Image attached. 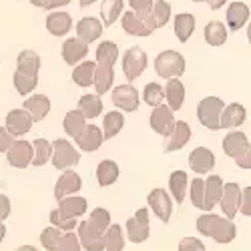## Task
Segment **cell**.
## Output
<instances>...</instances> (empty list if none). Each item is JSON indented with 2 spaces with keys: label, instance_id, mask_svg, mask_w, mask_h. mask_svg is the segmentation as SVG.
Wrapping results in <instances>:
<instances>
[{
  "label": "cell",
  "instance_id": "obj_1",
  "mask_svg": "<svg viewBox=\"0 0 251 251\" xmlns=\"http://www.w3.org/2000/svg\"><path fill=\"white\" fill-rule=\"evenodd\" d=\"M111 225V213L107 209L97 207L91 217L76 223L78 229V243L87 251H104V233Z\"/></svg>",
  "mask_w": 251,
  "mask_h": 251
},
{
  "label": "cell",
  "instance_id": "obj_2",
  "mask_svg": "<svg viewBox=\"0 0 251 251\" xmlns=\"http://www.w3.org/2000/svg\"><path fill=\"white\" fill-rule=\"evenodd\" d=\"M119 56V49L111 40H104L97 49V65H95V76H93V85L97 89V95H104L109 93L115 80V73L113 67Z\"/></svg>",
  "mask_w": 251,
  "mask_h": 251
},
{
  "label": "cell",
  "instance_id": "obj_3",
  "mask_svg": "<svg viewBox=\"0 0 251 251\" xmlns=\"http://www.w3.org/2000/svg\"><path fill=\"white\" fill-rule=\"evenodd\" d=\"M85 211H87V199L69 195L58 201V209L50 213V223L52 227L62 229V231H73L76 227V219L82 217Z\"/></svg>",
  "mask_w": 251,
  "mask_h": 251
},
{
  "label": "cell",
  "instance_id": "obj_4",
  "mask_svg": "<svg viewBox=\"0 0 251 251\" xmlns=\"http://www.w3.org/2000/svg\"><path fill=\"white\" fill-rule=\"evenodd\" d=\"M197 229L201 235L211 237L217 243H231L237 235V229L231 221L225 217H219V215H213V213L201 215L197 219Z\"/></svg>",
  "mask_w": 251,
  "mask_h": 251
},
{
  "label": "cell",
  "instance_id": "obj_5",
  "mask_svg": "<svg viewBox=\"0 0 251 251\" xmlns=\"http://www.w3.org/2000/svg\"><path fill=\"white\" fill-rule=\"evenodd\" d=\"M223 151L225 155L233 157L241 169H251V153H249V141L241 131H231L223 139Z\"/></svg>",
  "mask_w": 251,
  "mask_h": 251
},
{
  "label": "cell",
  "instance_id": "obj_6",
  "mask_svg": "<svg viewBox=\"0 0 251 251\" xmlns=\"http://www.w3.org/2000/svg\"><path fill=\"white\" fill-rule=\"evenodd\" d=\"M155 71L163 78H177L185 73V58L177 50H163L155 58Z\"/></svg>",
  "mask_w": 251,
  "mask_h": 251
},
{
  "label": "cell",
  "instance_id": "obj_7",
  "mask_svg": "<svg viewBox=\"0 0 251 251\" xmlns=\"http://www.w3.org/2000/svg\"><path fill=\"white\" fill-rule=\"evenodd\" d=\"M223 100L217 99V97H207L199 102L197 107V117H199V123L203 125L205 129H211V131H217L221 129L219 127V117H221V111H223Z\"/></svg>",
  "mask_w": 251,
  "mask_h": 251
},
{
  "label": "cell",
  "instance_id": "obj_8",
  "mask_svg": "<svg viewBox=\"0 0 251 251\" xmlns=\"http://www.w3.org/2000/svg\"><path fill=\"white\" fill-rule=\"evenodd\" d=\"M50 147H52V153H50L52 155V165L56 167V169L67 171V169H71V167L78 165L80 155L67 139H56Z\"/></svg>",
  "mask_w": 251,
  "mask_h": 251
},
{
  "label": "cell",
  "instance_id": "obj_9",
  "mask_svg": "<svg viewBox=\"0 0 251 251\" xmlns=\"http://www.w3.org/2000/svg\"><path fill=\"white\" fill-rule=\"evenodd\" d=\"M147 62H149V58H147V52H145L143 49H139V47L129 49L123 56V73H125V76H127L129 80L139 78L143 75V71L147 69Z\"/></svg>",
  "mask_w": 251,
  "mask_h": 251
},
{
  "label": "cell",
  "instance_id": "obj_10",
  "mask_svg": "<svg viewBox=\"0 0 251 251\" xmlns=\"http://www.w3.org/2000/svg\"><path fill=\"white\" fill-rule=\"evenodd\" d=\"M127 235L131 243H143L149 237V211L147 207L139 209V211L127 221Z\"/></svg>",
  "mask_w": 251,
  "mask_h": 251
},
{
  "label": "cell",
  "instance_id": "obj_11",
  "mask_svg": "<svg viewBox=\"0 0 251 251\" xmlns=\"http://www.w3.org/2000/svg\"><path fill=\"white\" fill-rule=\"evenodd\" d=\"M221 211L225 213V219L231 221L235 213L239 211V203H241V187L237 183H227L223 185V193H221Z\"/></svg>",
  "mask_w": 251,
  "mask_h": 251
},
{
  "label": "cell",
  "instance_id": "obj_12",
  "mask_svg": "<svg viewBox=\"0 0 251 251\" xmlns=\"http://www.w3.org/2000/svg\"><path fill=\"white\" fill-rule=\"evenodd\" d=\"M8 163L16 169H26L32 161V145L28 141H12V145L6 149Z\"/></svg>",
  "mask_w": 251,
  "mask_h": 251
},
{
  "label": "cell",
  "instance_id": "obj_13",
  "mask_svg": "<svg viewBox=\"0 0 251 251\" xmlns=\"http://www.w3.org/2000/svg\"><path fill=\"white\" fill-rule=\"evenodd\" d=\"M151 127L155 133L163 135V137H169L173 127H175V117L173 111L167 107V104H159V107H153L151 113Z\"/></svg>",
  "mask_w": 251,
  "mask_h": 251
},
{
  "label": "cell",
  "instance_id": "obj_14",
  "mask_svg": "<svg viewBox=\"0 0 251 251\" xmlns=\"http://www.w3.org/2000/svg\"><path fill=\"white\" fill-rule=\"evenodd\" d=\"M113 104L127 113H133L139 109V91L133 85H121L113 91Z\"/></svg>",
  "mask_w": 251,
  "mask_h": 251
},
{
  "label": "cell",
  "instance_id": "obj_15",
  "mask_svg": "<svg viewBox=\"0 0 251 251\" xmlns=\"http://www.w3.org/2000/svg\"><path fill=\"white\" fill-rule=\"evenodd\" d=\"M32 127V119L28 115V111L25 109H12L8 115H6V131L12 135V137H20V135H26Z\"/></svg>",
  "mask_w": 251,
  "mask_h": 251
},
{
  "label": "cell",
  "instance_id": "obj_16",
  "mask_svg": "<svg viewBox=\"0 0 251 251\" xmlns=\"http://www.w3.org/2000/svg\"><path fill=\"white\" fill-rule=\"evenodd\" d=\"M223 179L219 175H211L203 181V211H213V207L219 203L223 193Z\"/></svg>",
  "mask_w": 251,
  "mask_h": 251
},
{
  "label": "cell",
  "instance_id": "obj_17",
  "mask_svg": "<svg viewBox=\"0 0 251 251\" xmlns=\"http://www.w3.org/2000/svg\"><path fill=\"white\" fill-rule=\"evenodd\" d=\"M149 207H151V211H155V215H157L163 223H169L173 205H171L169 195H167L163 189H153V191L149 193Z\"/></svg>",
  "mask_w": 251,
  "mask_h": 251
},
{
  "label": "cell",
  "instance_id": "obj_18",
  "mask_svg": "<svg viewBox=\"0 0 251 251\" xmlns=\"http://www.w3.org/2000/svg\"><path fill=\"white\" fill-rule=\"evenodd\" d=\"M75 141L85 153H93L100 147L104 139H102V133H100V129L97 127V125H85V129L75 137Z\"/></svg>",
  "mask_w": 251,
  "mask_h": 251
},
{
  "label": "cell",
  "instance_id": "obj_19",
  "mask_svg": "<svg viewBox=\"0 0 251 251\" xmlns=\"http://www.w3.org/2000/svg\"><path fill=\"white\" fill-rule=\"evenodd\" d=\"M171 18V4L165 2V0H159V2H153V8L149 12V16L143 20L145 26H147L151 32L157 28H163Z\"/></svg>",
  "mask_w": 251,
  "mask_h": 251
},
{
  "label": "cell",
  "instance_id": "obj_20",
  "mask_svg": "<svg viewBox=\"0 0 251 251\" xmlns=\"http://www.w3.org/2000/svg\"><path fill=\"white\" fill-rule=\"evenodd\" d=\"M80 187H82L80 177H78L75 171H65V173L58 177V181H56L54 197H56V201H60V199H65V197L73 195V193H78V191H80Z\"/></svg>",
  "mask_w": 251,
  "mask_h": 251
},
{
  "label": "cell",
  "instance_id": "obj_21",
  "mask_svg": "<svg viewBox=\"0 0 251 251\" xmlns=\"http://www.w3.org/2000/svg\"><path fill=\"white\" fill-rule=\"evenodd\" d=\"M102 34V23H99V18L87 16L80 18L76 25V38L82 40L85 45H91L95 40H99V36Z\"/></svg>",
  "mask_w": 251,
  "mask_h": 251
},
{
  "label": "cell",
  "instance_id": "obj_22",
  "mask_svg": "<svg viewBox=\"0 0 251 251\" xmlns=\"http://www.w3.org/2000/svg\"><path fill=\"white\" fill-rule=\"evenodd\" d=\"M247 119V111L237 102H231L223 107L221 111V117H219V127L221 129H235V127H241Z\"/></svg>",
  "mask_w": 251,
  "mask_h": 251
},
{
  "label": "cell",
  "instance_id": "obj_23",
  "mask_svg": "<svg viewBox=\"0 0 251 251\" xmlns=\"http://www.w3.org/2000/svg\"><path fill=\"white\" fill-rule=\"evenodd\" d=\"M213 165H215V155L205 149V147H197L195 151H191L189 155V167H191V171L197 173V175H205L213 169Z\"/></svg>",
  "mask_w": 251,
  "mask_h": 251
},
{
  "label": "cell",
  "instance_id": "obj_24",
  "mask_svg": "<svg viewBox=\"0 0 251 251\" xmlns=\"http://www.w3.org/2000/svg\"><path fill=\"white\" fill-rule=\"evenodd\" d=\"M25 111H28L32 123H40L50 111V99L45 95H32L25 100Z\"/></svg>",
  "mask_w": 251,
  "mask_h": 251
},
{
  "label": "cell",
  "instance_id": "obj_25",
  "mask_svg": "<svg viewBox=\"0 0 251 251\" xmlns=\"http://www.w3.org/2000/svg\"><path fill=\"white\" fill-rule=\"evenodd\" d=\"M89 52V45H85L78 38H67L65 45H62V58H65L67 65H76Z\"/></svg>",
  "mask_w": 251,
  "mask_h": 251
},
{
  "label": "cell",
  "instance_id": "obj_26",
  "mask_svg": "<svg viewBox=\"0 0 251 251\" xmlns=\"http://www.w3.org/2000/svg\"><path fill=\"white\" fill-rule=\"evenodd\" d=\"M189 139H191L189 125H187L185 121H179V123H175V127H173V131H171V135H169V143H167L165 151H167V153L179 151V149L185 147L187 143H189Z\"/></svg>",
  "mask_w": 251,
  "mask_h": 251
},
{
  "label": "cell",
  "instance_id": "obj_27",
  "mask_svg": "<svg viewBox=\"0 0 251 251\" xmlns=\"http://www.w3.org/2000/svg\"><path fill=\"white\" fill-rule=\"evenodd\" d=\"M165 97H167V107H169L173 113L179 111L183 107L185 100V87L183 82H179V78H169V82L165 85Z\"/></svg>",
  "mask_w": 251,
  "mask_h": 251
},
{
  "label": "cell",
  "instance_id": "obj_28",
  "mask_svg": "<svg viewBox=\"0 0 251 251\" xmlns=\"http://www.w3.org/2000/svg\"><path fill=\"white\" fill-rule=\"evenodd\" d=\"M249 20V6L245 2H231L227 8V25L231 30L243 28V25Z\"/></svg>",
  "mask_w": 251,
  "mask_h": 251
},
{
  "label": "cell",
  "instance_id": "obj_29",
  "mask_svg": "<svg viewBox=\"0 0 251 251\" xmlns=\"http://www.w3.org/2000/svg\"><path fill=\"white\" fill-rule=\"evenodd\" d=\"M16 71L23 73V75H28V76H38V69H40V56L34 52V50H23L18 54V60H16Z\"/></svg>",
  "mask_w": 251,
  "mask_h": 251
},
{
  "label": "cell",
  "instance_id": "obj_30",
  "mask_svg": "<svg viewBox=\"0 0 251 251\" xmlns=\"http://www.w3.org/2000/svg\"><path fill=\"white\" fill-rule=\"evenodd\" d=\"M71 26H73V20L67 12H52L47 18V28L54 36H65L71 30Z\"/></svg>",
  "mask_w": 251,
  "mask_h": 251
},
{
  "label": "cell",
  "instance_id": "obj_31",
  "mask_svg": "<svg viewBox=\"0 0 251 251\" xmlns=\"http://www.w3.org/2000/svg\"><path fill=\"white\" fill-rule=\"evenodd\" d=\"M119 179V165L111 159H104L97 167V181L100 187H109Z\"/></svg>",
  "mask_w": 251,
  "mask_h": 251
},
{
  "label": "cell",
  "instance_id": "obj_32",
  "mask_svg": "<svg viewBox=\"0 0 251 251\" xmlns=\"http://www.w3.org/2000/svg\"><path fill=\"white\" fill-rule=\"evenodd\" d=\"M121 23H123V28H125V32H127V34H133V36H149V34H153L147 26H145L143 20L135 12H131V10L123 14Z\"/></svg>",
  "mask_w": 251,
  "mask_h": 251
},
{
  "label": "cell",
  "instance_id": "obj_33",
  "mask_svg": "<svg viewBox=\"0 0 251 251\" xmlns=\"http://www.w3.org/2000/svg\"><path fill=\"white\" fill-rule=\"evenodd\" d=\"M195 30V16L193 14H177L175 16V34L181 43H187Z\"/></svg>",
  "mask_w": 251,
  "mask_h": 251
},
{
  "label": "cell",
  "instance_id": "obj_34",
  "mask_svg": "<svg viewBox=\"0 0 251 251\" xmlns=\"http://www.w3.org/2000/svg\"><path fill=\"white\" fill-rule=\"evenodd\" d=\"M78 111L85 115V119H95L102 111V100L99 95H85L78 99Z\"/></svg>",
  "mask_w": 251,
  "mask_h": 251
},
{
  "label": "cell",
  "instance_id": "obj_35",
  "mask_svg": "<svg viewBox=\"0 0 251 251\" xmlns=\"http://www.w3.org/2000/svg\"><path fill=\"white\" fill-rule=\"evenodd\" d=\"M205 40H207V45H211V47H221L225 40H227V28H225V25L219 23V20L209 23L205 26Z\"/></svg>",
  "mask_w": 251,
  "mask_h": 251
},
{
  "label": "cell",
  "instance_id": "obj_36",
  "mask_svg": "<svg viewBox=\"0 0 251 251\" xmlns=\"http://www.w3.org/2000/svg\"><path fill=\"white\" fill-rule=\"evenodd\" d=\"M123 0H102L100 4V16H102V25L104 26H113L119 14L123 12Z\"/></svg>",
  "mask_w": 251,
  "mask_h": 251
},
{
  "label": "cell",
  "instance_id": "obj_37",
  "mask_svg": "<svg viewBox=\"0 0 251 251\" xmlns=\"http://www.w3.org/2000/svg\"><path fill=\"white\" fill-rule=\"evenodd\" d=\"M123 125H125V117L121 113H117V111L107 113V115H104V123H102V129H104L102 139L117 137L121 133V129H123Z\"/></svg>",
  "mask_w": 251,
  "mask_h": 251
},
{
  "label": "cell",
  "instance_id": "obj_38",
  "mask_svg": "<svg viewBox=\"0 0 251 251\" xmlns=\"http://www.w3.org/2000/svg\"><path fill=\"white\" fill-rule=\"evenodd\" d=\"M32 145V165H36V167H43V165H47L49 163V159H50V153H52V147H50V143L47 141V139H36L34 143H30Z\"/></svg>",
  "mask_w": 251,
  "mask_h": 251
},
{
  "label": "cell",
  "instance_id": "obj_39",
  "mask_svg": "<svg viewBox=\"0 0 251 251\" xmlns=\"http://www.w3.org/2000/svg\"><path fill=\"white\" fill-rule=\"evenodd\" d=\"M93 76H95V62H91V60H85L82 65H78L73 71V80L78 87H91Z\"/></svg>",
  "mask_w": 251,
  "mask_h": 251
},
{
  "label": "cell",
  "instance_id": "obj_40",
  "mask_svg": "<svg viewBox=\"0 0 251 251\" xmlns=\"http://www.w3.org/2000/svg\"><path fill=\"white\" fill-rule=\"evenodd\" d=\"M169 189L177 203H183L185 191H187V173L185 171H173L169 177Z\"/></svg>",
  "mask_w": 251,
  "mask_h": 251
},
{
  "label": "cell",
  "instance_id": "obj_41",
  "mask_svg": "<svg viewBox=\"0 0 251 251\" xmlns=\"http://www.w3.org/2000/svg\"><path fill=\"white\" fill-rule=\"evenodd\" d=\"M125 239H123V229L115 223L109 225L107 233H104V251H123Z\"/></svg>",
  "mask_w": 251,
  "mask_h": 251
},
{
  "label": "cell",
  "instance_id": "obj_42",
  "mask_svg": "<svg viewBox=\"0 0 251 251\" xmlns=\"http://www.w3.org/2000/svg\"><path fill=\"white\" fill-rule=\"evenodd\" d=\"M85 115H82L80 111H71L67 117H65V121H62V127H65V131H67V135H71V137H76L82 129H85Z\"/></svg>",
  "mask_w": 251,
  "mask_h": 251
},
{
  "label": "cell",
  "instance_id": "obj_43",
  "mask_svg": "<svg viewBox=\"0 0 251 251\" xmlns=\"http://www.w3.org/2000/svg\"><path fill=\"white\" fill-rule=\"evenodd\" d=\"M38 85V76H28V75H23V73H14V89L18 91V95H30L34 91V87Z\"/></svg>",
  "mask_w": 251,
  "mask_h": 251
},
{
  "label": "cell",
  "instance_id": "obj_44",
  "mask_svg": "<svg viewBox=\"0 0 251 251\" xmlns=\"http://www.w3.org/2000/svg\"><path fill=\"white\" fill-rule=\"evenodd\" d=\"M143 100L147 104H151V107H159V104H163V87L159 85V82H149L143 91Z\"/></svg>",
  "mask_w": 251,
  "mask_h": 251
},
{
  "label": "cell",
  "instance_id": "obj_45",
  "mask_svg": "<svg viewBox=\"0 0 251 251\" xmlns=\"http://www.w3.org/2000/svg\"><path fill=\"white\" fill-rule=\"evenodd\" d=\"M60 237H62L60 229H56V227H47L45 231L40 233V243H43V247H45L47 251H56V249H58V243H60Z\"/></svg>",
  "mask_w": 251,
  "mask_h": 251
},
{
  "label": "cell",
  "instance_id": "obj_46",
  "mask_svg": "<svg viewBox=\"0 0 251 251\" xmlns=\"http://www.w3.org/2000/svg\"><path fill=\"white\" fill-rule=\"evenodd\" d=\"M56 251H80L78 237L73 231H67L65 235L60 237V243H58V249Z\"/></svg>",
  "mask_w": 251,
  "mask_h": 251
},
{
  "label": "cell",
  "instance_id": "obj_47",
  "mask_svg": "<svg viewBox=\"0 0 251 251\" xmlns=\"http://www.w3.org/2000/svg\"><path fill=\"white\" fill-rule=\"evenodd\" d=\"M153 2H155V0H129L131 8L135 10V14H137L141 20H145V18L149 16V12H151V8H153Z\"/></svg>",
  "mask_w": 251,
  "mask_h": 251
},
{
  "label": "cell",
  "instance_id": "obj_48",
  "mask_svg": "<svg viewBox=\"0 0 251 251\" xmlns=\"http://www.w3.org/2000/svg\"><path fill=\"white\" fill-rule=\"evenodd\" d=\"M191 203L197 209H203V179L191 181Z\"/></svg>",
  "mask_w": 251,
  "mask_h": 251
},
{
  "label": "cell",
  "instance_id": "obj_49",
  "mask_svg": "<svg viewBox=\"0 0 251 251\" xmlns=\"http://www.w3.org/2000/svg\"><path fill=\"white\" fill-rule=\"evenodd\" d=\"M179 251H205V245L195 237H183L179 241Z\"/></svg>",
  "mask_w": 251,
  "mask_h": 251
},
{
  "label": "cell",
  "instance_id": "obj_50",
  "mask_svg": "<svg viewBox=\"0 0 251 251\" xmlns=\"http://www.w3.org/2000/svg\"><path fill=\"white\" fill-rule=\"evenodd\" d=\"M12 141H14V137H12L4 127H0V153L6 151L10 145H12Z\"/></svg>",
  "mask_w": 251,
  "mask_h": 251
},
{
  "label": "cell",
  "instance_id": "obj_51",
  "mask_svg": "<svg viewBox=\"0 0 251 251\" xmlns=\"http://www.w3.org/2000/svg\"><path fill=\"white\" fill-rule=\"evenodd\" d=\"M10 215V199L6 195H0V221H4Z\"/></svg>",
  "mask_w": 251,
  "mask_h": 251
},
{
  "label": "cell",
  "instance_id": "obj_52",
  "mask_svg": "<svg viewBox=\"0 0 251 251\" xmlns=\"http://www.w3.org/2000/svg\"><path fill=\"white\" fill-rule=\"evenodd\" d=\"M249 195H251V189H249V187H245V191L241 193V203H239V207L243 209V215H251V207H249Z\"/></svg>",
  "mask_w": 251,
  "mask_h": 251
},
{
  "label": "cell",
  "instance_id": "obj_53",
  "mask_svg": "<svg viewBox=\"0 0 251 251\" xmlns=\"http://www.w3.org/2000/svg\"><path fill=\"white\" fill-rule=\"evenodd\" d=\"M69 2H71V0H45L43 8L50 10V8H58V6H65V4H69Z\"/></svg>",
  "mask_w": 251,
  "mask_h": 251
},
{
  "label": "cell",
  "instance_id": "obj_54",
  "mask_svg": "<svg viewBox=\"0 0 251 251\" xmlns=\"http://www.w3.org/2000/svg\"><path fill=\"white\" fill-rule=\"evenodd\" d=\"M225 2H227V0H207V4L211 6L213 10H219V8H221Z\"/></svg>",
  "mask_w": 251,
  "mask_h": 251
},
{
  "label": "cell",
  "instance_id": "obj_55",
  "mask_svg": "<svg viewBox=\"0 0 251 251\" xmlns=\"http://www.w3.org/2000/svg\"><path fill=\"white\" fill-rule=\"evenodd\" d=\"M16 251H38V249L32 245H20V247H16Z\"/></svg>",
  "mask_w": 251,
  "mask_h": 251
},
{
  "label": "cell",
  "instance_id": "obj_56",
  "mask_svg": "<svg viewBox=\"0 0 251 251\" xmlns=\"http://www.w3.org/2000/svg\"><path fill=\"white\" fill-rule=\"evenodd\" d=\"M4 235H6V227H4V221H0V241L4 239Z\"/></svg>",
  "mask_w": 251,
  "mask_h": 251
},
{
  "label": "cell",
  "instance_id": "obj_57",
  "mask_svg": "<svg viewBox=\"0 0 251 251\" xmlns=\"http://www.w3.org/2000/svg\"><path fill=\"white\" fill-rule=\"evenodd\" d=\"M30 4H32V6H38V8H43L45 0H30Z\"/></svg>",
  "mask_w": 251,
  "mask_h": 251
},
{
  "label": "cell",
  "instance_id": "obj_58",
  "mask_svg": "<svg viewBox=\"0 0 251 251\" xmlns=\"http://www.w3.org/2000/svg\"><path fill=\"white\" fill-rule=\"evenodd\" d=\"M93 2H97V0H80V6H91Z\"/></svg>",
  "mask_w": 251,
  "mask_h": 251
},
{
  "label": "cell",
  "instance_id": "obj_59",
  "mask_svg": "<svg viewBox=\"0 0 251 251\" xmlns=\"http://www.w3.org/2000/svg\"><path fill=\"white\" fill-rule=\"evenodd\" d=\"M193 2H201V0H193Z\"/></svg>",
  "mask_w": 251,
  "mask_h": 251
}]
</instances>
